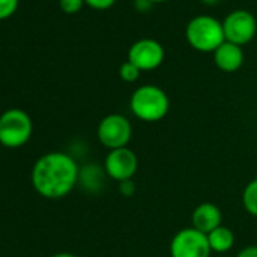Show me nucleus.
<instances>
[{
    "instance_id": "2",
    "label": "nucleus",
    "mask_w": 257,
    "mask_h": 257,
    "mask_svg": "<svg viewBox=\"0 0 257 257\" xmlns=\"http://www.w3.org/2000/svg\"><path fill=\"white\" fill-rule=\"evenodd\" d=\"M128 106L138 119L144 122H158L167 116L170 98L162 88L156 85H143L135 89Z\"/></svg>"
},
{
    "instance_id": "11",
    "label": "nucleus",
    "mask_w": 257,
    "mask_h": 257,
    "mask_svg": "<svg viewBox=\"0 0 257 257\" xmlns=\"http://www.w3.org/2000/svg\"><path fill=\"white\" fill-rule=\"evenodd\" d=\"M215 65L224 73H234L243 64V52L240 46L225 41L213 52Z\"/></svg>"
},
{
    "instance_id": "12",
    "label": "nucleus",
    "mask_w": 257,
    "mask_h": 257,
    "mask_svg": "<svg viewBox=\"0 0 257 257\" xmlns=\"http://www.w3.org/2000/svg\"><path fill=\"white\" fill-rule=\"evenodd\" d=\"M207 240H209V245H210L212 251H215V252H227L234 245V234L228 227L219 225L215 230H212L210 233H207Z\"/></svg>"
},
{
    "instance_id": "16",
    "label": "nucleus",
    "mask_w": 257,
    "mask_h": 257,
    "mask_svg": "<svg viewBox=\"0 0 257 257\" xmlns=\"http://www.w3.org/2000/svg\"><path fill=\"white\" fill-rule=\"evenodd\" d=\"M19 2L20 0H0V20L11 17L17 11Z\"/></svg>"
},
{
    "instance_id": "4",
    "label": "nucleus",
    "mask_w": 257,
    "mask_h": 257,
    "mask_svg": "<svg viewBox=\"0 0 257 257\" xmlns=\"http://www.w3.org/2000/svg\"><path fill=\"white\" fill-rule=\"evenodd\" d=\"M186 40L192 49L203 53H213L225 43L222 23L212 16H197L186 26Z\"/></svg>"
},
{
    "instance_id": "20",
    "label": "nucleus",
    "mask_w": 257,
    "mask_h": 257,
    "mask_svg": "<svg viewBox=\"0 0 257 257\" xmlns=\"http://www.w3.org/2000/svg\"><path fill=\"white\" fill-rule=\"evenodd\" d=\"M155 4H152L150 0H135V8L141 13H146V11H150L152 7Z\"/></svg>"
},
{
    "instance_id": "19",
    "label": "nucleus",
    "mask_w": 257,
    "mask_h": 257,
    "mask_svg": "<svg viewBox=\"0 0 257 257\" xmlns=\"http://www.w3.org/2000/svg\"><path fill=\"white\" fill-rule=\"evenodd\" d=\"M236 257H257V245H248L242 248Z\"/></svg>"
},
{
    "instance_id": "8",
    "label": "nucleus",
    "mask_w": 257,
    "mask_h": 257,
    "mask_svg": "<svg viewBox=\"0 0 257 257\" xmlns=\"http://www.w3.org/2000/svg\"><path fill=\"white\" fill-rule=\"evenodd\" d=\"M103 170L109 179L118 183L127 182L138 171V156L128 147L110 150L104 158Z\"/></svg>"
},
{
    "instance_id": "22",
    "label": "nucleus",
    "mask_w": 257,
    "mask_h": 257,
    "mask_svg": "<svg viewBox=\"0 0 257 257\" xmlns=\"http://www.w3.org/2000/svg\"><path fill=\"white\" fill-rule=\"evenodd\" d=\"M50 257H77V255L73 254V252H56V254H53Z\"/></svg>"
},
{
    "instance_id": "3",
    "label": "nucleus",
    "mask_w": 257,
    "mask_h": 257,
    "mask_svg": "<svg viewBox=\"0 0 257 257\" xmlns=\"http://www.w3.org/2000/svg\"><path fill=\"white\" fill-rule=\"evenodd\" d=\"M32 135L34 121L26 110L11 107L0 115V143L4 147L22 149L31 141Z\"/></svg>"
},
{
    "instance_id": "9",
    "label": "nucleus",
    "mask_w": 257,
    "mask_h": 257,
    "mask_svg": "<svg viewBox=\"0 0 257 257\" xmlns=\"http://www.w3.org/2000/svg\"><path fill=\"white\" fill-rule=\"evenodd\" d=\"M165 50L162 44L152 38H143L135 41L127 53V61L138 67L141 71H152L162 65Z\"/></svg>"
},
{
    "instance_id": "15",
    "label": "nucleus",
    "mask_w": 257,
    "mask_h": 257,
    "mask_svg": "<svg viewBox=\"0 0 257 257\" xmlns=\"http://www.w3.org/2000/svg\"><path fill=\"white\" fill-rule=\"evenodd\" d=\"M140 74H141V70L138 67H135L132 62H128L125 61L124 64H121L119 67V77L124 80V82H128V83H132L135 80L140 79Z\"/></svg>"
},
{
    "instance_id": "17",
    "label": "nucleus",
    "mask_w": 257,
    "mask_h": 257,
    "mask_svg": "<svg viewBox=\"0 0 257 257\" xmlns=\"http://www.w3.org/2000/svg\"><path fill=\"white\" fill-rule=\"evenodd\" d=\"M85 5V0H59V7L65 14H76Z\"/></svg>"
},
{
    "instance_id": "18",
    "label": "nucleus",
    "mask_w": 257,
    "mask_h": 257,
    "mask_svg": "<svg viewBox=\"0 0 257 257\" xmlns=\"http://www.w3.org/2000/svg\"><path fill=\"white\" fill-rule=\"evenodd\" d=\"M116 0H85V4L89 8L97 10V11H106V10L112 8Z\"/></svg>"
},
{
    "instance_id": "24",
    "label": "nucleus",
    "mask_w": 257,
    "mask_h": 257,
    "mask_svg": "<svg viewBox=\"0 0 257 257\" xmlns=\"http://www.w3.org/2000/svg\"><path fill=\"white\" fill-rule=\"evenodd\" d=\"M152 4H162V2H167V0H150Z\"/></svg>"
},
{
    "instance_id": "13",
    "label": "nucleus",
    "mask_w": 257,
    "mask_h": 257,
    "mask_svg": "<svg viewBox=\"0 0 257 257\" xmlns=\"http://www.w3.org/2000/svg\"><path fill=\"white\" fill-rule=\"evenodd\" d=\"M242 204L243 209L251 215L257 218V177L249 180L242 192Z\"/></svg>"
},
{
    "instance_id": "10",
    "label": "nucleus",
    "mask_w": 257,
    "mask_h": 257,
    "mask_svg": "<svg viewBox=\"0 0 257 257\" xmlns=\"http://www.w3.org/2000/svg\"><path fill=\"white\" fill-rule=\"evenodd\" d=\"M192 221V227L197 228L198 231L207 234L212 230H215L216 227L222 225V213L219 210V207L213 203H201L198 204L191 216Z\"/></svg>"
},
{
    "instance_id": "14",
    "label": "nucleus",
    "mask_w": 257,
    "mask_h": 257,
    "mask_svg": "<svg viewBox=\"0 0 257 257\" xmlns=\"http://www.w3.org/2000/svg\"><path fill=\"white\" fill-rule=\"evenodd\" d=\"M101 170L95 165H86L83 168H80V174H79V182L83 183L85 188L88 189H95L98 182H101Z\"/></svg>"
},
{
    "instance_id": "1",
    "label": "nucleus",
    "mask_w": 257,
    "mask_h": 257,
    "mask_svg": "<svg viewBox=\"0 0 257 257\" xmlns=\"http://www.w3.org/2000/svg\"><path fill=\"white\" fill-rule=\"evenodd\" d=\"M80 168L76 159L64 152H49L40 156L31 173V182L38 195L47 200L67 197L79 183Z\"/></svg>"
},
{
    "instance_id": "23",
    "label": "nucleus",
    "mask_w": 257,
    "mask_h": 257,
    "mask_svg": "<svg viewBox=\"0 0 257 257\" xmlns=\"http://www.w3.org/2000/svg\"><path fill=\"white\" fill-rule=\"evenodd\" d=\"M201 2H203L204 5H207V7H215L216 4L221 2V0H201Z\"/></svg>"
},
{
    "instance_id": "6",
    "label": "nucleus",
    "mask_w": 257,
    "mask_h": 257,
    "mask_svg": "<svg viewBox=\"0 0 257 257\" xmlns=\"http://www.w3.org/2000/svg\"><path fill=\"white\" fill-rule=\"evenodd\" d=\"M210 252L207 234L194 227L179 230L170 243L171 257H210Z\"/></svg>"
},
{
    "instance_id": "5",
    "label": "nucleus",
    "mask_w": 257,
    "mask_h": 257,
    "mask_svg": "<svg viewBox=\"0 0 257 257\" xmlns=\"http://www.w3.org/2000/svg\"><path fill=\"white\" fill-rule=\"evenodd\" d=\"M132 122L121 113H109L97 125V138L109 152L127 147L132 140Z\"/></svg>"
},
{
    "instance_id": "25",
    "label": "nucleus",
    "mask_w": 257,
    "mask_h": 257,
    "mask_svg": "<svg viewBox=\"0 0 257 257\" xmlns=\"http://www.w3.org/2000/svg\"><path fill=\"white\" fill-rule=\"evenodd\" d=\"M0 146H2V143H0Z\"/></svg>"
},
{
    "instance_id": "7",
    "label": "nucleus",
    "mask_w": 257,
    "mask_h": 257,
    "mask_svg": "<svg viewBox=\"0 0 257 257\" xmlns=\"http://www.w3.org/2000/svg\"><path fill=\"white\" fill-rule=\"evenodd\" d=\"M222 29H224L225 41L242 47L255 37L257 22L251 13L237 10V11L230 13L224 19Z\"/></svg>"
},
{
    "instance_id": "21",
    "label": "nucleus",
    "mask_w": 257,
    "mask_h": 257,
    "mask_svg": "<svg viewBox=\"0 0 257 257\" xmlns=\"http://www.w3.org/2000/svg\"><path fill=\"white\" fill-rule=\"evenodd\" d=\"M119 191L124 194V195H132V192H134V185H132V182L131 180H127V182H122V183H119Z\"/></svg>"
}]
</instances>
